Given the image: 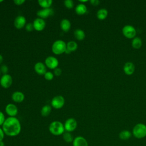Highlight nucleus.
<instances>
[{"label":"nucleus","instance_id":"nucleus-14","mask_svg":"<svg viewBox=\"0 0 146 146\" xmlns=\"http://www.w3.org/2000/svg\"><path fill=\"white\" fill-rule=\"evenodd\" d=\"M46 66L45 64L41 62H36L34 67L35 71L40 75H44L45 73L47 72L46 70Z\"/></svg>","mask_w":146,"mask_h":146},{"label":"nucleus","instance_id":"nucleus-20","mask_svg":"<svg viewBox=\"0 0 146 146\" xmlns=\"http://www.w3.org/2000/svg\"><path fill=\"white\" fill-rule=\"evenodd\" d=\"M75 12L78 15H83L87 13V9L84 3H79L75 7Z\"/></svg>","mask_w":146,"mask_h":146},{"label":"nucleus","instance_id":"nucleus-5","mask_svg":"<svg viewBox=\"0 0 146 146\" xmlns=\"http://www.w3.org/2000/svg\"><path fill=\"white\" fill-rule=\"evenodd\" d=\"M122 33L125 38L128 39H133L136 37V30L133 26L127 25L123 27Z\"/></svg>","mask_w":146,"mask_h":146},{"label":"nucleus","instance_id":"nucleus-22","mask_svg":"<svg viewBox=\"0 0 146 146\" xmlns=\"http://www.w3.org/2000/svg\"><path fill=\"white\" fill-rule=\"evenodd\" d=\"M75 38L78 40H82L85 38L86 35L83 30L81 29H76L74 32Z\"/></svg>","mask_w":146,"mask_h":146},{"label":"nucleus","instance_id":"nucleus-11","mask_svg":"<svg viewBox=\"0 0 146 146\" xmlns=\"http://www.w3.org/2000/svg\"><path fill=\"white\" fill-rule=\"evenodd\" d=\"M54 12L52 9L51 8H47V9H43L40 10H39L36 13V15L39 18L42 19H46L50 16H51L54 14Z\"/></svg>","mask_w":146,"mask_h":146},{"label":"nucleus","instance_id":"nucleus-17","mask_svg":"<svg viewBox=\"0 0 146 146\" xmlns=\"http://www.w3.org/2000/svg\"><path fill=\"white\" fill-rule=\"evenodd\" d=\"M11 99L15 103H21L25 99V95L21 91H15L11 95Z\"/></svg>","mask_w":146,"mask_h":146},{"label":"nucleus","instance_id":"nucleus-40","mask_svg":"<svg viewBox=\"0 0 146 146\" xmlns=\"http://www.w3.org/2000/svg\"><path fill=\"white\" fill-rule=\"evenodd\" d=\"M3 2L2 0H0V2Z\"/></svg>","mask_w":146,"mask_h":146},{"label":"nucleus","instance_id":"nucleus-8","mask_svg":"<svg viewBox=\"0 0 146 146\" xmlns=\"http://www.w3.org/2000/svg\"><path fill=\"white\" fill-rule=\"evenodd\" d=\"M44 64L48 68L54 70L58 67L59 65V61L56 58L52 56H49L46 58Z\"/></svg>","mask_w":146,"mask_h":146},{"label":"nucleus","instance_id":"nucleus-25","mask_svg":"<svg viewBox=\"0 0 146 146\" xmlns=\"http://www.w3.org/2000/svg\"><path fill=\"white\" fill-rule=\"evenodd\" d=\"M51 112V107L49 105H45L41 108L40 113L42 116L46 117L50 115Z\"/></svg>","mask_w":146,"mask_h":146},{"label":"nucleus","instance_id":"nucleus-29","mask_svg":"<svg viewBox=\"0 0 146 146\" xmlns=\"http://www.w3.org/2000/svg\"><path fill=\"white\" fill-rule=\"evenodd\" d=\"M44 77L47 80H51L54 78V74L51 71H47L44 75Z\"/></svg>","mask_w":146,"mask_h":146},{"label":"nucleus","instance_id":"nucleus-31","mask_svg":"<svg viewBox=\"0 0 146 146\" xmlns=\"http://www.w3.org/2000/svg\"><path fill=\"white\" fill-rule=\"evenodd\" d=\"M25 29L27 31H29V32L32 31L34 29L33 23H29L26 24L25 26Z\"/></svg>","mask_w":146,"mask_h":146},{"label":"nucleus","instance_id":"nucleus-30","mask_svg":"<svg viewBox=\"0 0 146 146\" xmlns=\"http://www.w3.org/2000/svg\"><path fill=\"white\" fill-rule=\"evenodd\" d=\"M0 71H1V72L2 74H3V75L7 74L8 71H9L8 67L7 66H6V65H4V64L2 65L0 67Z\"/></svg>","mask_w":146,"mask_h":146},{"label":"nucleus","instance_id":"nucleus-35","mask_svg":"<svg viewBox=\"0 0 146 146\" xmlns=\"http://www.w3.org/2000/svg\"><path fill=\"white\" fill-rule=\"evenodd\" d=\"M90 3L93 6H98L100 3V1L99 0H90Z\"/></svg>","mask_w":146,"mask_h":146},{"label":"nucleus","instance_id":"nucleus-19","mask_svg":"<svg viewBox=\"0 0 146 146\" xmlns=\"http://www.w3.org/2000/svg\"><path fill=\"white\" fill-rule=\"evenodd\" d=\"M132 132L128 130L124 129L120 132L119 133V137L121 140H129L132 136Z\"/></svg>","mask_w":146,"mask_h":146},{"label":"nucleus","instance_id":"nucleus-41","mask_svg":"<svg viewBox=\"0 0 146 146\" xmlns=\"http://www.w3.org/2000/svg\"><path fill=\"white\" fill-rule=\"evenodd\" d=\"M1 71H0V76H1Z\"/></svg>","mask_w":146,"mask_h":146},{"label":"nucleus","instance_id":"nucleus-39","mask_svg":"<svg viewBox=\"0 0 146 146\" xmlns=\"http://www.w3.org/2000/svg\"><path fill=\"white\" fill-rule=\"evenodd\" d=\"M79 2H80V3H84V2H88L87 0H85V1H82V0H79Z\"/></svg>","mask_w":146,"mask_h":146},{"label":"nucleus","instance_id":"nucleus-27","mask_svg":"<svg viewBox=\"0 0 146 146\" xmlns=\"http://www.w3.org/2000/svg\"><path fill=\"white\" fill-rule=\"evenodd\" d=\"M63 139L66 143H71L74 140V137L71 132H65L63 134Z\"/></svg>","mask_w":146,"mask_h":146},{"label":"nucleus","instance_id":"nucleus-38","mask_svg":"<svg viewBox=\"0 0 146 146\" xmlns=\"http://www.w3.org/2000/svg\"><path fill=\"white\" fill-rule=\"evenodd\" d=\"M0 146H5V143H4L3 141H0Z\"/></svg>","mask_w":146,"mask_h":146},{"label":"nucleus","instance_id":"nucleus-9","mask_svg":"<svg viewBox=\"0 0 146 146\" xmlns=\"http://www.w3.org/2000/svg\"><path fill=\"white\" fill-rule=\"evenodd\" d=\"M13 83V78L9 74L3 75L0 79V84L4 88H9Z\"/></svg>","mask_w":146,"mask_h":146},{"label":"nucleus","instance_id":"nucleus-12","mask_svg":"<svg viewBox=\"0 0 146 146\" xmlns=\"http://www.w3.org/2000/svg\"><path fill=\"white\" fill-rule=\"evenodd\" d=\"M34 30L37 31H42L46 27V22L43 19L40 18H36L33 22Z\"/></svg>","mask_w":146,"mask_h":146},{"label":"nucleus","instance_id":"nucleus-1","mask_svg":"<svg viewBox=\"0 0 146 146\" xmlns=\"http://www.w3.org/2000/svg\"><path fill=\"white\" fill-rule=\"evenodd\" d=\"M2 128L6 135L14 137L18 135L21 132V125L17 117H8L3 124Z\"/></svg>","mask_w":146,"mask_h":146},{"label":"nucleus","instance_id":"nucleus-13","mask_svg":"<svg viewBox=\"0 0 146 146\" xmlns=\"http://www.w3.org/2000/svg\"><path fill=\"white\" fill-rule=\"evenodd\" d=\"M26 19L25 17L23 15L17 16L14 21V25L15 27L17 29H21L26 26Z\"/></svg>","mask_w":146,"mask_h":146},{"label":"nucleus","instance_id":"nucleus-10","mask_svg":"<svg viewBox=\"0 0 146 146\" xmlns=\"http://www.w3.org/2000/svg\"><path fill=\"white\" fill-rule=\"evenodd\" d=\"M5 112L9 117H15L18 113V110L14 104L9 103L5 107Z\"/></svg>","mask_w":146,"mask_h":146},{"label":"nucleus","instance_id":"nucleus-33","mask_svg":"<svg viewBox=\"0 0 146 146\" xmlns=\"http://www.w3.org/2000/svg\"><path fill=\"white\" fill-rule=\"evenodd\" d=\"M53 74H54V75H55V76H60V75H61V74H62V70H61L60 68L57 67V68H55V69L54 70V72H53Z\"/></svg>","mask_w":146,"mask_h":146},{"label":"nucleus","instance_id":"nucleus-15","mask_svg":"<svg viewBox=\"0 0 146 146\" xmlns=\"http://www.w3.org/2000/svg\"><path fill=\"white\" fill-rule=\"evenodd\" d=\"M73 146H88L87 140L83 136H78L74 139L72 141Z\"/></svg>","mask_w":146,"mask_h":146},{"label":"nucleus","instance_id":"nucleus-16","mask_svg":"<svg viewBox=\"0 0 146 146\" xmlns=\"http://www.w3.org/2000/svg\"><path fill=\"white\" fill-rule=\"evenodd\" d=\"M135 67L134 64L131 62H126L123 66V71L127 75H131L135 71Z\"/></svg>","mask_w":146,"mask_h":146},{"label":"nucleus","instance_id":"nucleus-37","mask_svg":"<svg viewBox=\"0 0 146 146\" xmlns=\"http://www.w3.org/2000/svg\"><path fill=\"white\" fill-rule=\"evenodd\" d=\"M3 56L0 54V64L2 63V62H3Z\"/></svg>","mask_w":146,"mask_h":146},{"label":"nucleus","instance_id":"nucleus-26","mask_svg":"<svg viewBox=\"0 0 146 146\" xmlns=\"http://www.w3.org/2000/svg\"><path fill=\"white\" fill-rule=\"evenodd\" d=\"M78 48V44L74 40L69 41L67 43V49L68 50L71 52L75 51Z\"/></svg>","mask_w":146,"mask_h":146},{"label":"nucleus","instance_id":"nucleus-32","mask_svg":"<svg viewBox=\"0 0 146 146\" xmlns=\"http://www.w3.org/2000/svg\"><path fill=\"white\" fill-rule=\"evenodd\" d=\"M5 120H6V119H5V116L3 113L0 111V126H1V125L2 126Z\"/></svg>","mask_w":146,"mask_h":146},{"label":"nucleus","instance_id":"nucleus-23","mask_svg":"<svg viewBox=\"0 0 146 146\" xmlns=\"http://www.w3.org/2000/svg\"><path fill=\"white\" fill-rule=\"evenodd\" d=\"M131 44L133 48L135 49H139L142 46V40L140 38L136 36L134 38H133L131 42Z\"/></svg>","mask_w":146,"mask_h":146},{"label":"nucleus","instance_id":"nucleus-34","mask_svg":"<svg viewBox=\"0 0 146 146\" xmlns=\"http://www.w3.org/2000/svg\"><path fill=\"white\" fill-rule=\"evenodd\" d=\"M24 2H25V0H14V3L17 6L22 5Z\"/></svg>","mask_w":146,"mask_h":146},{"label":"nucleus","instance_id":"nucleus-21","mask_svg":"<svg viewBox=\"0 0 146 146\" xmlns=\"http://www.w3.org/2000/svg\"><path fill=\"white\" fill-rule=\"evenodd\" d=\"M108 15V11L104 8L99 9L96 13V17L99 20L105 19Z\"/></svg>","mask_w":146,"mask_h":146},{"label":"nucleus","instance_id":"nucleus-7","mask_svg":"<svg viewBox=\"0 0 146 146\" xmlns=\"http://www.w3.org/2000/svg\"><path fill=\"white\" fill-rule=\"evenodd\" d=\"M78 125V123L76 120L72 117H70L67 119L64 123V129L66 132H71L75 130Z\"/></svg>","mask_w":146,"mask_h":146},{"label":"nucleus","instance_id":"nucleus-24","mask_svg":"<svg viewBox=\"0 0 146 146\" xmlns=\"http://www.w3.org/2000/svg\"><path fill=\"white\" fill-rule=\"evenodd\" d=\"M38 3L39 6L42 7L43 9H47L50 8L52 3V0H39L38 1Z\"/></svg>","mask_w":146,"mask_h":146},{"label":"nucleus","instance_id":"nucleus-6","mask_svg":"<svg viewBox=\"0 0 146 146\" xmlns=\"http://www.w3.org/2000/svg\"><path fill=\"white\" fill-rule=\"evenodd\" d=\"M65 103V100L63 96L57 95L54 96L51 102V106L56 110L60 109L63 107Z\"/></svg>","mask_w":146,"mask_h":146},{"label":"nucleus","instance_id":"nucleus-3","mask_svg":"<svg viewBox=\"0 0 146 146\" xmlns=\"http://www.w3.org/2000/svg\"><path fill=\"white\" fill-rule=\"evenodd\" d=\"M132 134L138 139L144 138L146 136V125L140 123L136 124L132 129Z\"/></svg>","mask_w":146,"mask_h":146},{"label":"nucleus","instance_id":"nucleus-2","mask_svg":"<svg viewBox=\"0 0 146 146\" xmlns=\"http://www.w3.org/2000/svg\"><path fill=\"white\" fill-rule=\"evenodd\" d=\"M50 132L54 136H60L64 132V124L59 121H52L48 127Z\"/></svg>","mask_w":146,"mask_h":146},{"label":"nucleus","instance_id":"nucleus-4","mask_svg":"<svg viewBox=\"0 0 146 146\" xmlns=\"http://www.w3.org/2000/svg\"><path fill=\"white\" fill-rule=\"evenodd\" d=\"M67 48V44L63 40H55L51 47L52 52L56 55H60L64 52Z\"/></svg>","mask_w":146,"mask_h":146},{"label":"nucleus","instance_id":"nucleus-28","mask_svg":"<svg viewBox=\"0 0 146 146\" xmlns=\"http://www.w3.org/2000/svg\"><path fill=\"white\" fill-rule=\"evenodd\" d=\"M64 5L65 7L68 9H71L74 6V3L72 0H65L64 1Z\"/></svg>","mask_w":146,"mask_h":146},{"label":"nucleus","instance_id":"nucleus-18","mask_svg":"<svg viewBox=\"0 0 146 146\" xmlns=\"http://www.w3.org/2000/svg\"><path fill=\"white\" fill-rule=\"evenodd\" d=\"M61 30L64 32H68L71 28V22L67 19H63L60 23Z\"/></svg>","mask_w":146,"mask_h":146},{"label":"nucleus","instance_id":"nucleus-36","mask_svg":"<svg viewBox=\"0 0 146 146\" xmlns=\"http://www.w3.org/2000/svg\"><path fill=\"white\" fill-rule=\"evenodd\" d=\"M5 135V134L2 128L0 127V141H3V139H4Z\"/></svg>","mask_w":146,"mask_h":146}]
</instances>
